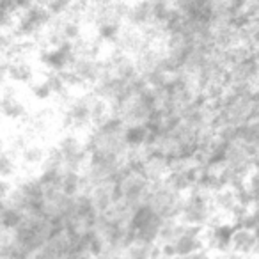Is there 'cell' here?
Masks as SVG:
<instances>
[{
	"instance_id": "cell-1",
	"label": "cell",
	"mask_w": 259,
	"mask_h": 259,
	"mask_svg": "<svg viewBox=\"0 0 259 259\" xmlns=\"http://www.w3.org/2000/svg\"><path fill=\"white\" fill-rule=\"evenodd\" d=\"M124 130L126 124L119 117H115L114 114H110L107 119L94 124L89 130L85 139L89 156L126 163L130 149L124 141Z\"/></svg>"
},
{
	"instance_id": "cell-2",
	"label": "cell",
	"mask_w": 259,
	"mask_h": 259,
	"mask_svg": "<svg viewBox=\"0 0 259 259\" xmlns=\"http://www.w3.org/2000/svg\"><path fill=\"white\" fill-rule=\"evenodd\" d=\"M52 22H54V15L43 2L30 4L15 15L11 34L25 45L30 41H39L45 37Z\"/></svg>"
},
{
	"instance_id": "cell-3",
	"label": "cell",
	"mask_w": 259,
	"mask_h": 259,
	"mask_svg": "<svg viewBox=\"0 0 259 259\" xmlns=\"http://www.w3.org/2000/svg\"><path fill=\"white\" fill-rule=\"evenodd\" d=\"M169 222L162 215L155 211L151 206L142 204L130 213L126 222V233H128V243H146L158 245L162 236L163 226Z\"/></svg>"
},
{
	"instance_id": "cell-4",
	"label": "cell",
	"mask_w": 259,
	"mask_h": 259,
	"mask_svg": "<svg viewBox=\"0 0 259 259\" xmlns=\"http://www.w3.org/2000/svg\"><path fill=\"white\" fill-rule=\"evenodd\" d=\"M213 219H215V208H213L211 192L206 188H194L183 194L178 213L180 222L204 229Z\"/></svg>"
},
{
	"instance_id": "cell-5",
	"label": "cell",
	"mask_w": 259,
	"mask_h": 259,
	"mask_svg": "<svg viewBox=\"0 0 259 259\" xmlns=\"http://www.w3.org/2000/svg\"><path fill=\"white\" fill-rule=\"evenodd\" d=\"M76 45L73 43L45 45V48L39 52V62L45 68V71H52V73L68 71L69 66L73 64V61L76 57Z\"/></svg>"
},
{
	"instance_id": "cell-6",
	"label": "cell",
	"mask_w": 259,
	"mask_h": 259,
	"mask_svg": "<svg viewBox=\"0 0 259 259\" xmlns=\"http://www.w3.org/2000/svg\"><path fill=\"white\" fill-rule=\"evenodd\" d=\"M0 117L9 122H25L30 117V110L22 94L6 89L0 93Z\"/></svg>"
},
{
	"instance_id": "cell-7",
	"label": "cell",
	"mask_w": 259,
	"mask_h": 259,
	"mask_svg": "<svg viewBox=\"0 0 259 259\" xmlns=\"http://www.w3.org/2000/svg\"><path fill=\"white\" fill-rule=\"evenodd\" d=\"M36 68L29 59L22 57L20 54H16V57L9 59L8 66H6V80H9L11 83L16 85H30L34 78H36Z\"/></svg>"
},
{
	"instance_id": "cell-8",
	"label": "cell",
	"mask_w": 259,
	"mask_h": 259,
	"mask_svg": "<svg viewBox=\"0 0 259 259\" xmlns=\"http://www.w3.org/2000/svg\"><path fill=\"white\" fill-rule=\"evenodd\" d=\"M255 245H257V236L255 231L250 227L236 226L231 240V250L233 254L245 255V257H254L255 255Z\"/></svg>"
},
{
	"instance_id": "cell-9",
	"label": "cell",
	"mask_w": 259,
	"mask_h": 259,
	"mask_svg": "<svg viewBox=\"0 0 259 259\" xmlns=\"http://www.w3.org/2000/svg\"><path fill=\"white\" fill-rule=\"evenodd\" d=\"M18 155L11 149H0V181H9L18 172Z\"/></svg>"
}]
</instances>
